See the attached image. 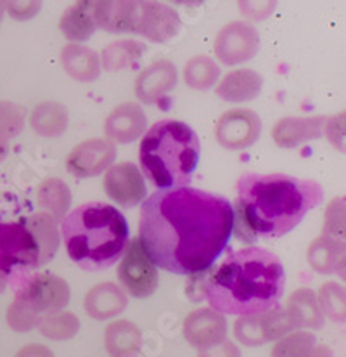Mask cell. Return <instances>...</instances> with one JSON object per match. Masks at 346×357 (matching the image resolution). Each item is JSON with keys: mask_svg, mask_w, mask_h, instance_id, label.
<instances>
[{"mask_svg": "<svg viewBox=\"0 0 346 357\" xmlns=\"http://www.w3.org/2000/svg\"><path fill=\"white\" fill-rule=\"evenodd\" d=\"M104 347L111 357H132L142 347V331L128 319H118L104 331Z\"/></svg>", "mask_w": 346, "mask_h": 357, "instance_id": "24", "label": "cell"}, {"mask_svg": "<svg viewBox=\"0 0 346 357\" xmlns=\"http://www.w3.org/2000/svg\"><path fill=\"white\" fill-rule=\"evenodd\" d=\"M3 13H6V2H0V21H2Z\"/></svg>", "mask_w": 346, "mask_h": 357, "instance_id": "44", "label": "cell"}, {"mask_svg": "<svg viewBox=\"0 0 346 357\" xmlns=\"http://www.w3.org/2000/svg\"><path fill=\"white\" fill-rule=\"evenodd\" d=\"M198 357H242L237 345L232 340H223L222 344L213 345L210 349L198 351Z\"/></svg>", "mask_w": 346, "mask_h": 357, "instance_id": "39", "label": "cell"}, {"mask_svg": "<svg viewBox=\"0 0 346 357\" xmlns=\"http://www.w3.org/2000/svg\"><path fill=\"white\" fill-rule=\"evenodd\" d=\"M286 271L279 257L262 246L230 252L205 284L203 297L213 310L229 316H256L279 305Z\"/></svg>", "mask_w": 346, "mask_h": 357, "instance_id": "3", "label": "cell"}, {"mask_svg": "<svg viewBox=\"0 0 346 357\" xmlns=\"http://www.w3.org/2000/svg\"><path fill=\"white\" fill-rule=\"evenodd\" d=\"M263 77L255 70L241 68L227 73L217 85L215 92L227 102H246L255 99L262 92Z\"/></svg>", "mask_w": 346, "mask_h": 357, "instance_id": "20", "label": "cell"}, {"mask_svg": "<svg viewBox=\"0 0 346 357\" xmlns=\"http://www.w3.org/2000/svg\"><path fill=\"white\" fill-rule=\"evenodd\" d=\"M239 10L251 21H262L274 13L276 2H239Z\"/></svg>", "mask_w": 346, "mask_h": 357, "instance_id": "37", "label": "cell"}, {"mask_svg": "<svg viewBox=\"0 0 346 357\" xmlns=\"http://www.w3.org/2000/svg\"><path fill=\"white\" fill-rule=\"evenodd\" d=\"M324 123L326 116H284L277 120V123L272 128V139L279 148H298L308 141L324 135Z\"/></svg>", "mask_w": 346, "mask_h": 357, "instance_id": "17", "label": "cell"}, {"mask_svg": "<svg viewBox=\"0 0 346 357\" xmlns=\"http://www.w3.org/2000/svg\"><path fill=\"white\" fill-rule=\"evenodd\" d=\"M317 345L315 335L310 331H292L281 338L272 349L270 357H306Z\"/></svg>", "mask_w": 346, "mask_h": 357, "instance_id": "31", "label": "cell"}, {"mask_svg": "<svg viewBox=\"0 0 346 357\" xmlns=\"http://www.w3.org/2000/svg\"><path fill=\"white\" fill-rule=\"evenodd\" d=\"M199 155L201 142L192 127L178 120H159L142 137L139 170L159 189L189 188Z\"/></svg>", "mask_w": 346, "mask_h": 357, "instance_id": "5", "label": "cell"}, {"mask_svg": "<svg viewBox=\"0 0 346 357\" xmlns=\"http://www.w3.org/2000/svg\"><path fill=\"white\" fill-rule=\"evenodd\" d=\"M232 205L235 236L253 243L291 233L312 208L324 202V188L312 178L286 174H244L235 184Z\"/></svg>", "mask_w": 346, "mask_h": 357, "instance_id": "2", "label": "cell"}, {"mask_svg": "<svg viewBox=\"0 0 346 357\" xmlns=\"http://www.w3.org/2000/svg\"><path fill=\"white\" fill-rule=\"evenodd\" d=\"M116 160V146L106 137L80 142L66 158V169L74 178L101 176Z\"/></svg>", "mask_w": 346, "mask_h": 357, "instance_id": "12", "label": "cell"}, {"mask_svg": "<svg viewBox=\"0 0 346 357\" xmlns=\"http://www.w3.org/2000/svg\"><path fill=\"white\" fill-rule=\"evenodd\" d=\"M324 134H326L327 141L331 142L334 149L341 153L345 151V112L338 113L331 119H326Z\"/></svg>", "mask_w": 346, "mask_h": 357, "instance_id": "36", "label": "cell"}, {"mask_svg": "<svg viewBox=\"0 0 346 357\" xmlns=\"http://www.w3.org/2000/svg\"><path fill=\"white\" fill-rule=\"evenodd\" d=\"M118 280L135 298L151 297L158 288V267L149 259L139 238L127 243L118 266Z\"/></svg>", "mask_w": 346, "mask_h": 357, "instance_id": "8", "label": "cell"}, {"mask_svg": "<svg viewBox=\"0 0 346 357\" xmlns=\"http://www.w3.org/2000/svg\"><path fill=\"white\" fill-rule=\"evenodd\" d=\"M146 52V45L142 42L130 40H115L102 51L101 68L106 71H121L128 68H135Z\"/></svg>", "mask_w": 346, "mask_h": 357, "instance_id": "27", "label": "cell"}, {"mask_svg": "<svg viewBox=\"0 0 346 357\" xmlns=\"http://www.w3.org/2000/svg\"><path fill=\"white\" fill-rule=\"evenodd\" d=\"M306 262L319 274L340 273L345 278V239L320 233L306 250Z\"/></svg>", "mask_w": 346, "mask_h": 357, "instance_id": "19", "label": "cell"}, {"mask_svg": "<svg viewBox=\"0 0 346 357\" xmlns=\"http://www.w3.org/2000/svg\"><path fill=\"white\" fill-rule=\"evenodd\" d=\"M306 357H334V352H333V349L327 347V345L317 344L315 347L312 349V352H310Z\"/></svg>", "mask_w": 346, "mask_h": 357, "instance_id": "41", "label": "cell"}, {"mask_svg": "<svg viewBox=\"0 0 346 357\" xmlns=\"http://www.w3.org/2000/svg\"><path fill=\"white\" fill-rule=\"evenodd\" d=\"M7 151H9V141H7V139H3L2 135H0V162L6 158Z\"/></svg>", "mask_w": 346, "mask_h": 357, "instance_id": "42", "label": "cell"}, {"mask_svg": "<svg viewBox=\"0 0 346 357\" xmlns=\"http://www.w3.org/2000/svg\"><path fill=\"white\" fill-rule=\"evenodd\" d=\"M262 134V119L249 108H234L223 113L215 125V139L223 149L237 151L255 144Z\"/></svg>", "mask_w": 346, "mask_h": 357, "instance_id": "10", "label": "cell"}, {"mask_svg": "<svg viewBox=\"0 0 346 357\" xmlns=\"http://www.w3.org/2000/svg\"><path fill=\"white\" fill-rule=\"evenodd\" d=\"M220 78V66L210 56H194L185 63L184 80L194 91H210Z\"/></svg>", "mask_w": 346, "mask_h": 357, "instance_id": "28", "label": "cell"}, {"mask_svg": "<svg viewBox=\"0 0 346 357\" xmlns=\"http://www.w3.org/2000/svg\"><path fill=\"white\" fill-rule=\"evenodd\" d=\"M317 303L324 317H329L334 323H345L346 317V291L340 283H324L315 294Z\"/></svg>", "mask_w": 346, "mask_h": 357, "instance_id": "30", "label": "cell"}, {"mask_svg": "<svg viewBox=\"0 0 346 357\" xmlns=\"http://www.w3.org/2000/svg\"><path fill=\"white\" fill-rule=\"evenodd\" d=\"M58 220L44 212L23 217L17 222H0V267L38 269L54 259L59 248Z\"/></svg>", "mask_w": 346, "mask_h": 357, "instance_id": "7", "label": "cell"}, {"mask_svg": "<svg viewBox=\"0 0 346 357\" xmlns=\"http://www.w3.org/2000/svg\"><path fill=\"white\" fill-rule=\"evenodd\" d=\"M61 66L77 82H94L101 77V59L94 49L68 44L61 51Z\"/></svg>", "mask_w": 346, "mask_h": 357, "instance_id": "21", "label": "cell"}, {"mask_svg": "<svg viewBox=\"0 0 346 357\" xmlns=\"http://www.w3.org/2000/svg\"><path fill=\"white\" fill-rule=\"evenodd\" d=\"M148 130V119L141 105L135 102H123L118 105L108 115L104 121L106 139L115 144H128L146 134Z\"/></svg>", "mask_w": 346, "mask_h": 357, "instance_id": "16", "label": "cell"}, {"mask_svg": "<svg viewBox=\"0 0 346 357\" xmlns=\"http://www.w3.org/2000/svg\"><path fill=\"white\" fill-rule=\"evenodd\" d=\"M37 199L38 205L42 206V212L59 222L70 210L71 191L63 178L49 177L38 185Z\"/></svg>", "mask_w": 346, "mask_h": 357, "instance_id": "26", "label": "cell"}, {"mask_svg": "<svg viewBox=\"0 0 346 357\" xmlns=\"http://www.w3.org/2000/svg\"><path fill=\"white\" fill-rule=\"evenodd\" d=\"M217 59L226 66L246 63L260 51V33L246 21H232L226 24L213 42Z\"/></svg>", "mask_w": 346, "mask_h": 357, "instance_id": "9", "label": "cell"}, {"mask_svg": "<svg viewBox=\"0 0 346 357\" xmlns=\"http://www.w3.org/2000/svg\"><path fill=\"white\" fill-rule=\"evenodd\" d=\"M37 330L49 340H71L80 331V319L73 312H70V310L44 314V316L38 317Z\"/></svg>", "mask_w": 346, "mask_h": 357, "instance_id": "29", "label": "cell"}, {"mask_svg": "<svg viewBox=\"0 0 346 357\" xmlns=\"http://www.w3.org/2000/svg\"><path fill=\"white\" fill-rule=\"evenodd\" d=\"M38 317L40 316L35 312L33 307L17 294L13 302H10L6 314L7 324H9L14 331H19V333H26V331L33 330L38 323Z\"/></svg>", "mask_w": 346, "mask_h": 357, "instance_id": "32", "label": "cell"}, {"mask_svg": "<svg viewBox=\"0 0 346 357\" xmlns=\"http://www.w3.org/2000/svg\"><path fill=\"white\" fill-rule=\"evenodd\" d=\"M17 295L26 300L38 316H44L64 310V307L70 303L71 291L66 281L58 274L37 273L28 278Z\"/></svg>", "mask_w": 346, "mask_h": 357, "instance_id": "11", "label": "cell"}, {"mask_svg": "<svg viewBox=\"0 0 346 357\" xmlns=\"http://www.w3.org/2000/svg\"><path fill=\"white\" fill-rule=\"evenodd\" d=\"M14 357H54L52 351L42 344H30L21 349Z\"/></svg>", "mask_w": 346, "mask_h": 357, "instance_id": "40", "label": "cell"}, {"mask_svg": "<svg viewBox=\"0 0 346 357\" xmlns=\"http://www.w3.org/2000/svg\"><path fill=\"white\" fill-rule=\"evenodd\" d=\"M322 233L327 236L345 239V196L334 198L327 205Z\"/></svg>", "mask_w": 346, "mask_h": 357, "instance_id": "35", "label": "cell"}, {"mask_svg": "<svg viewBox=\"0 0 346 357\" xmlns=\"http://www.w3.org/2000/svg\"><path fill=\"white\" fill-rule=\"evenodd\" d=\"M102 188L109 199L123 208L141 205L148 195L146 181L135 163L123 162L111 165L102 178Z\"/></svg>", "mask_w": 346, "mask_h": 357, "instance_id": "13", "label": "cell"}, {"mask_svg": "<svg viewBox=\"0 0 346 357\" xmlns=\"http://www.w3.org/2000/svg\"><path fill=\"white\" fill-rule=\"evenodd\" d=\"M42 3L30 0V2H6V10L10 17L17 21H26L33 17L40 10Z\"/></svg>", "mask_w": 346, "mask_h": 357, "instance_id": "38", "label": "cell"}, {"mask_svg": "<svg viewBox=\"0 0 346 357\" xmlns=\"http://www.w3.org/2000/svg\"><path fill=\"white\" fill-rule=\"evenodd\" d=\"M70 115L66 106L56 101H45L35 106L30 113V125L42 137H59L66 132Z\"/></svg>", "mask_w": 346, "mask_h": 357, "instance_id": "25", "label": "cell"}, {"mask_svg": "<svg viewBox=\"0 0 346 357\" xmlns=\"http://www.w3.org/2000/svg\"><path fill=\"white\" fill-rule=\"evenodd\" d=\"M128 305L127 291L115 283H99L87 291L84 300L85 312L95 321L111 319Z\"/></svg>", "mask_w": 346, "mask_h": 357, "instance_id": "18", "label": "cell"}, {"mask_svg": "<svg viewBox=\"0 0 346 357\" xmlns=\"http://www.w3.org/2000/svg\"><path fill=\"white\" fill-rule=\"evenodd\" d=\"M24 108L10 101H0V135L3 139H14L24 128Z\"/></svg>", "mask_w": 346, "mask_h": 357, "instance_id": "34", "label": "cell"}, {"mask_svg": "<svg viewBox=\"0 0 346 357\" xmlns=\"http://www.w3.org/2000/svg\"><path fill=\"white\" fill-rule=\"evenodd\" d=\"M182 333L198 351L210 349L227 340V319L212 307H201L185 316Z\"/></svg>", "mask_w": 346, "mask_h": 357, "instance_id": "14", "label": "cell"}, {"mask_svg": "<svg viewBox=\"0 0 346 357\" xmlns=\"http://www.w3.org/2000/svg\"><path fill=\"white\" fill-rule=\"evenodd\" d=\"M97 28L109 33H137L162 44L180 31V16L173 7L152 0H106L94 2Z\"/></svg>", "mask_w": 346, "mask_h": 357, "instance_id": "6", "label": "cell"}, {"mask_svg": "<svg viewBox=\"0 0 346 357\" xmlns=\"http://www.w3.org/2000/svg\"><path fill=\"white\" fill-rule=\"evenodd\" d=\"M59 28L71 44L88 40L97 30L94 20V2L84 0L68 7L61 16Z\"/></svg>", "mask_w": 346, "mask_h": 357, "instance_id": "23", "label": "cell"}, {"mask_svg": "<svg viewBox=\"0 0 346 357\" xmlns=\"http://www.w3.org/2000/svg\"><path fill=\"white\" fill-rule=\"evenodd\" d=\"M234 337L246 347H260L267 344L265 335H263L262 314L237 317L234 323Z\"/></svg>", "mask_w": 346, "mask_h": 357, "instance_id": "33", "label": "cell"}, {"mask_svg": "<svg viewBox=\"0 0 346 357\" xmlns=\"http://www.w3.org/2000/svg\"><path fill=\"white\" fill-rule=\"evenodd\" d=\"M178 71L168 59H155L139 73L135 94L144 105H158L166 94L177 87Z\"/></svg>", "mask_w": 346, "mask_h": 357, "instance_id": "15", "label": "cell"}, {"mask_svg": "<svg viewBox=\"0 0 346 357\" xmlns=\"http://www.w3.org/2000/svg\"><path fill=\"white\" fill-rule=\"evenodd\" d=\"M232 203L194 188L158 189L142 202L139 239L156 267L189 276L210 269L229 246Z\"/></svg>", "mask_w": 346, "mask_h": 357, "instance_id": "1", "label": "cell"}, {"mask_svg": "<svg viewBox=\"0 0 346 357\" xmlns=\"http://www.w3.org/2000/svg\"><path fill=\"white\" fill-rule=\"evenodd\" d=\"M59 233L70 259L88 273H99L121 259L128 239V222L116 206L88 202L68 212Z\"/></svg>", "mask_w": 346, "mask_h": 357, "instance_id": "4", "label": "cell"}, {"mask_svg": "<svg viewBox=\"0 0 346 357\" xmlns=\"http://www.w3.org/2000/svg\"><path fill=\"white\" fill-rule=\"evenodd\" d=\"M6 287H7V273L0 267V294L6 290Z\"/></svg>", "mask_w": 346, "mask_h": 357, "instance_id": "43", "label": "cell"}, {"mask_svg": "<svg viewBox=\"0 0 346 357\" xmlns=\"http://www.w3.org/2000/svg\"><path fill=\"white\" fill-rule=\"evenodd\" d=\"M289 319H291L294 330L308 328V330H320L324 326V316L317 303L315 291L310 288H298L289 295L286 305Z\"/></svg>", "mask_w": 346, "mask_h": 357, "instance_id": "22", "label": "cell"}]
</instances>
